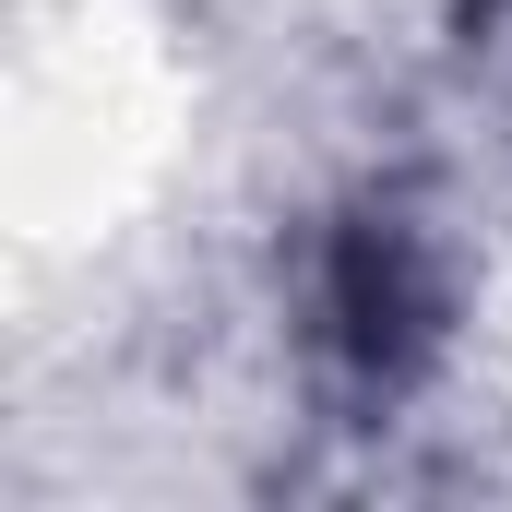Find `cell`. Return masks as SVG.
I'll return each instance as SVG.
<instances>
[{
    "label": "cell",
    "mask_w": 512,
    "mask_h": 512,
    "mask_svg": "<svg viewBox=\"0 0 512 512\" xmlns=\"http://www.w3.org/2000/svg\"><path fill=\"white\" fill-rule=\"evenodd\" d=\"M322 334H334V358L370 393H393L429 358L441 286H429V251H417L405 215H346V227H334V251H322Z\"/></svg>",
    "instance_id": "1"
}]
</instances>
